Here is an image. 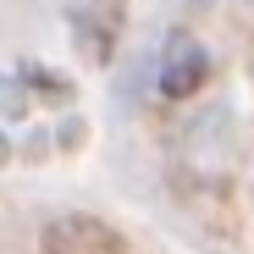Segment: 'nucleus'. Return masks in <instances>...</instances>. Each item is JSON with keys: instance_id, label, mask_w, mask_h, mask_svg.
<instances>
[{"instance_id": "1", "label": "nucleus", "mask_w": 254, "mask_h": 254, "mask_svg": "<svg viewBox=\"0 0 254 254\" xmlns=\"http://www.w3.org/2000/svg\"><path fill=\"white\" fill-rule=\"evenodd\" d=\"M45 254H122V232L100 216H56L39 232Z\"/></svg>"}, {"instance_id": "2", "label": "nucleus", "mask_w": 254, "mask_h": 254, "mask_svg": "<svg viewBox=\"0 0 254 254\" xmlns=\"http://www.w3.org/2000/svg\"><path fill=\"white\" fill-rule=\"evenodd\" d=\"M204 77H210V56L193 33H172L166 39V50H160V94L166 100H188L204 89Z\"/></svg>"}]
</instances>
